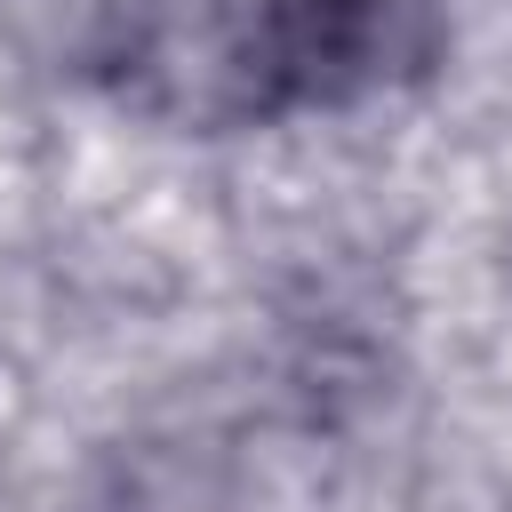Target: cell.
Returning <instances> with one entry per match:
<instances>
[{"mask_svg": "<svg viewBox=\"0 0 512 512\" xmlns=\"http://www.w3.org/2000/svg\"><path fill=\"white\" fill-rule=\"evenodd\" d=\"M424 40V0H248L232 72L256 112H336L376 96Z\"/></svg>", "mask_w": 512, "mask_h": 512, "instance_id": "obj_1", "label": "cell"}]
</instances>
